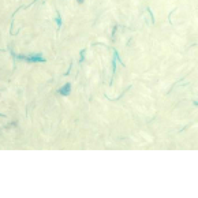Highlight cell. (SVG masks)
Returning a JSON list of instances; mask_svg holds the SVG:
<instances>
[{"label": "cell", "mask_w": 198, "mask_h": 198, "mask_svg": "<svg viewBox=\"0 0 198 198\" xmlns=\"http://www.w3.org/2000/svg\"><path fill=\"white\" fill-rule=\"evenodd\" d=\"M82 1H84V0H78V3H82Z\"/></svg>", "instance_id": "cell-3"}, {"label": "cell", "mask_w": 198, "mask_h": 198, "mask_svg": "<svg viewBox=\"0 0 198 198\" xmlns=\"http://www.w3.org/2000/svg\"><path fill=\"white\" fill-rule=\"evenodd\" d=\"M21 59H25V60H27V62H45V59L44 57H41V56H37V55H32V56H19Z\"/></svg>", "instance_id": "cell-1"}, {"label": "cell", "mask_w": 198, "mask_h": 198, "mask_svg": "<svg viewBox=\"0 0 198 198\" xmlns=\"http://www.w3.org/2000/svg\"><path fill=\"white\" fill-rule=\"evenodd\" d=\"M70 90H71V86L67 84V85H64L60 90H59V93H60L62 96H67V94H70Z\"/></svg>", "instance_id": "cell-2"}]
</instances>
